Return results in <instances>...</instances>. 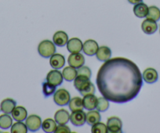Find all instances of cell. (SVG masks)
I'll return each mask as SVG.
<instances>
[{
    "label": "cell",
    "instance_id": "1",
    "mask_svg": "<svg viewBox=\"0 0 160 133\" xmlns=\"http://www.w3.org/2000/svg\"><path fill=\"white\" fill-rule=\"evenodd\" d=\"M96 82L104 97L113 103H124L137 97L143 85V77L133 61L115 57L102 64Z\"/></svg>",
    "mask_w": 160,
    "mask_h": 133
},
{
    "label": "cell",
    "instance_id": "2",
    "mask_svg": "<svg viewBox=\"0 0 160 133\" xmlns=\"http://www.w3.org/2000/svg\"><path fill=\"white\" fill-rule=\"evenodd\" d=\"M74 86L83 96L93 94L95 92L94 85L86 76L77 75L74 80Z\"/></svg>",
    "mask_w": 160,
    "mask_h": 133
},
{
    "label": "cell",
    "instance_id": "3",
    "mask_svg": "<svg viewBox=\"0 0 160 133\" xmlns=\"http://www.w3.org/2000/svg\"><path fill=\"white\" fill-rule=\"evenodd\" d=\"M38 52L41 56L44 58L50 57L56 52L55 44L50 40H44L38 45Z\"/></svg>",
    "mask_w": 160,
    "mask_h": 133
},
{
    "label": "cell",
    "instance_id": "4",
    "mask_svg": "<svg viewBox=\"0 0 160 133\" xmlns=\"http://www.w3.org/2000/svg\"><path fill=\"white\" fill-rule=\"evenodd\" d=\"M70 99V93L64 88H60L54 93L53 101L58 106H65L68 104Z\"/></svg>",
    "mask_w": 160,
    "mask_h": 133
},
{
    "label": "cell",
    "instance_id": "5",
    "mask_svg": "<svg viewBox=\"0 0 160 133\" xmlns=\"http://www.w3.org/2000/svg\"><path fill=\"white\" fill-rule=\"evenodd\" d=\"M25 125L31 131H36L42 127V120L39 116L32 114L26 118Z\"/></svg>",
    "mask_w": 160,
    "mask_h": 133
},
{
    "label": "cell",
    "instance_id": "6",
    "mask_svg": "<svg viewBox=\"0 0 160 133\" xmlns=\"http://www.w3.org/2000/svg\"><path fill=\"white\" fill-rule=\"evenodd\" d=\"M122 121L118 117H111L107 121L108 131L112 133L122 132Z\"/></svg>",
    "mask_w": 160,
    "mask_h": 133
},
{
    "label": "cell",
    "instance_id": "7",
    "mask_svg": "<svg viewBox=\"0 0 160 133\" xmlns=\"http://www.w3.org/2000/svg\"><path fill=\"white\" fill-rule=\"evenodd\" d=\"M68 62L71 67L78 69V68H81L82 66H83L84 63H85V58H84L83 55L79 53H72L68 56Z\"/></svg>",
    "mask_w": 160,
    "mask_h": 133
},
{
    "label": "cell",
    "instance_id": "8",
    "mask_svg": "<svg viewBox=\"0 0 160 133\" xmlns=\"http://www.w3.org/2000/svg\"><path fill=\"white\" fill-rule=\"evenodd\" d=\"M70 121L75 126H82L86 123V113L82 110L72 111L70 115Z\"/></svg>",
    "mask_w": 160,
    "mask_h": 133
},
{
    "label": "cell",
    "instance_id": "9",
    "mask_svg": "<svg viewBox=\"0 0 160 133\" xmlns=\"http://www.w3.org/2000/svg\"><path fill=\"white\" fill-rule=\"evenodd\" d=\"M64 78H63L62 73L61 71H58V69L52 70L48 73L47 76V81L52 85L55 86H58L62 84Z\"/></svg>",
    "mask_w": 160,
    "mask_h": 133
},
{
    "label": "cell",
    "instance_id": "10",
    "mask_svg": "<svg viewBox=\"0 0 160 133\" xmlns=\"http://www.w3.org/2000/svg\"><path fill=\"white\" fill-rule=\"evenodd\" d=\"M82 42L78 38H72L70 40L68 41L67 50L71 53H80L82 50Z\"/></svg>",
    "mask_w": 160,
    "mask_h": 133
},
{
    "label": "cell",
    "instance_id": "11",
    "mask_svg": "<svg viewBox=\"0 0 160 133\" xmlns=\"http://www.w3.org/2000/svg\"><path fill=\"white\" fill-rule=\"evenodd\" d=\"M98 50V44L96 41L89 39L87 40L82 45V50L84 53L88 56H93L96 55L97 51Z\"/></svg>",
    "mask_w": 160,
    "mask_h": 133
},
{
    "label": "cell",
    "instance_id": "12",
    "mask_svg": "<svg viewBox=\"0 0 160 133\" xmlns=\"http://www.w3.org/2000/svg\"><path fill=\"white\" fill-rule=\"evenodd\" d=\"M141 28L145 34L152 35L156 31L157 29H158V25H157L156 21L147 18L142 22Z\"/></svg>",
    "mask_w": 160,
    "mask_h": 133
},
{
    "label": "cell",
    "instance_id": "13",
    "mask_svg": "<svg viewBox=\"0 0 160 133\" xmlns=\"http://www.w3.org/2000/svg\"><path fill=\"white\" fill-rule=\"evenodd\" d=\"M50 64L54 69H61L65 64V58L60 53H54L50 56Z\"/></svg>",
    "mask_w": 160,
    "mask_h": 133
},
{
    "label": "cell",
    "instance_id": "14",
    "mask_svg": "<svg viewBox=\"0 0 160 133\" xmlns=\"http://www.w3.org/2000/svg\"><path fill=\"white\" fill-rule=\"evenodd\" d=\"M53 43L56 45H58V46H64V45L68 43V35L66 34L64 31H57L56 33L53 35Z\"/></svg>",
    "mask_w": 160,
    "mask_h": 133
},
{
    "label": "cell",
    "instance_id": "15",
    "mask_svg": "<svg viewBox=\"0 0 160 133\" xmlns=\"http://www.w3.org/2000/svg\"><path fill=\"white\" fill-rule=\"evenodd\" d=\"M16 104L17 103L15 100H13V99H10V98H7V99H3L1 102L0 110L5 114H11L12 111H13V109L16 107Z\"/></svg>",
    "mask_w": 160,
    "mask_h": 133
},
{
    "label": "cell",
    "instance_id": "16",
    "mask_svg": "<svg viewBox=\"0 0 160 133\" xmlns=\"http://www.w3.org/2000/svg\"><path fill=\"white\" fill-rule=\"evenodd\" d=\"M97 103H98V98L93 94L85 96L82 99L83 107L88 111L94 110L97 107Z\"/></svg>",
    "mask_w": 160,
    "mask_h": 133
},
{
    "label": "cell",
    "instance_id": "17",
    "mask_svg": "<svg viewBox=\"0 0 160 133\" xmlns=\"http://www.w3.org/2000/svg\"><path fill=\"white\" fill-rule=\"evenodd\" d=\"M143 79L147 83L152 84L158 80V73L154 68H147L143 72Z\"/></svg>",
    "mask_w": 160,
    "mask_h": 133
},
{
    "label": "cell",
    "instance_id": "18",
    "mask_svg": "<svg viewBox=\"0 0 160 133\" xmlns=\"http://www.w3.org/2000/svg\"><path fill=\"white\" fill-rule=\"evenodd\" d=\"M55 121L59 125H66L70 120V114L66 110H58L54 115Z\"/></svg>",
    "mask_w": 160,
    "mask_h": 133
},
{
    "label": "cell",
    "instance_id": "19",
    "mask_svg": "<svg viewBox=\"0 0 160 133\" xmlns=\"http://www.w3.org/2000/svg\"><path fill=\"white\" fill-rule=\"evenodd\" d=\"M12 117L17 121H22L27 118L28 112L24 107L18 106L15 107L13 111H12Z\"/></svg>",
    "mask_w": 160,
    "mask_h": 133
},
{
    "label": "cell",
    "instance_id": "20",
    "mask_svg": "<svg viewBox=\"0 0 160 133\" xmlns=\"http://www.w3.org/2000/svg\"><path fill=\"white\" fill-rule=\"evenodd\" d=\"M97 58L101 61H107L110 59L112 56V51L108 46H101L98 47V50L96 53Z\"/></svg>",
    "mask_w": 160,
    "mask_h": 133
},
{
    "label": "cell",
    "instance_id": "21",
    "mask_svg": "<svg viewBox=\"0 0 160 133\" xmlns=\"http://www.w3.org/2000/svg\"><path fill=\"white\" fill-rule=\"evenodd\" d=\"M148 12V7L142 2L136 4L133 7V13L135 16L139 18L146 17Z\"/></svg>",
    "mask_w": 160,
    "mask_h": 133
},
{
    "label": "cell",
    "instance_id": "22",
    "mask_svg": "<svg viewBox=\"0 0 160 133\" xmlns=\"http://www.w3.org/2000/svg\"><path fill=\"white\" fill-rule=\"evenodd\" d=\"M101 114L98 111H90L86 114V121L88 125H93L101 121Z\"/></svg>",
    "mask_w": 160,
    "mask_h": 133
},
{
    "label": "cell",
    "instance_id": "23",
    "mask_svg": "<svg viewBox=\"0 0 160 133\" xmlns=\"http://www.w3.org/2000/svg\"><path fill=\"white\" fill-rule=\"evenodd\" d=\"M62 75L64 79H65L68 82H72V81L75 80V78L77 76V71L75 70V68L72 67H67V68H64L62 71Z\"/></svg>",
    "mask_w": 160,
    "mask_h": 133
},
{
    "label": "cell",
    "instance_id": "24",
    "mask_svg": "<svg viewBox=\"0 0 160 133\" xmlns=\"http://www.w3.org/2000/svg\"><path fill=\"white\" fill-rule=\"evenodd\" d=\"M69 109L72 111H79V110L83 109V104H82V99L81 98L74 97L72 99H70V101L68 103Z\"/></svg>",
    "mask_w": 160,
    "mask_h": 133
},
{
    "label": "cell",
    "instance_id": "25",
    "mask_svg": "<svg viewBox=\"0 0 160 133\" xmlns=\"http://www.w3.org/2000/svg\"><path fill=\"white\" fill-rule=\"evenodd\" d=\"M57 122L51 118H47L42 123V128L45 132H54L57 128Z\"/></svg>",
    "mask_w": 160,
    "mask_h": 133
},
{
    "label": "cell",
    "instance_id": "26",
    "mask_svg": "<svg viewBox=\"0 0 160 133\" xmlns=\"http://www.w3.org/2000/svg\"><path fill=\"white\" fill-rule=\"evenodd\" d=\"M13 125V119L8 114L0 115V128L2 129H8Z\"/></svg>",
    "mask_w": 160,
    "mask_h": 133
},
{
    "label": "cell",
    "instance_id": "27",
    "mask_svg": "<svg viewBox=\"0 0 160 133\" xmlns=\"http://www.w3.org/2000/svg\"><path fill=\"white\" fill-rule=\"evenodd\" d=\"M146 17L148 19L158 21L160 19V10L157 7H155V6H152V7H148V12Z\"/></svg>",
    "mask_w": 160,
    "mask_h": 133
},
{
    "label": "cell",
    "instance_id": "28",
    "mask_svg": "<svg viewBox=\"0 0 160 133\" xmlns=\"http://www.w3.org/2000/svg\"><path fill=\"white\" fill-rule=\"evenodd\" d=\"M28 128L25 124L21 121H17L11 126V132L12 133H27Z\"/></svg>",
    "mask_w": 160,
    "mask_h": 133
},
{
    "label": "cell",
    "instance_id": "29",
    "mask_svg": "<svg viewBox=\"0 0 160 133\" xmlns=\"http://www.w3.org/2000/svg\"><path fill=\"white\" fill-rule=\"evenodd\" d=\"M55 92H56V86L55 85H52L51 83L48 82H43V84H42V93L46 97L51 96Z\"/></svg>",
    "mask_w": 160,
    "mask_h": 133
},
{
    "label": "cell",
    "instance_id": "30",
    "mask_svg": "<svg viewBox=\"0 0 160 133\" xmlns=\"http://www.w3.org/2000/svg\"><path fill=\"white\" fill-rule=\"evenodd\" d=\"M109 107V102L108 99H106L105 97H101L98 99V103H97V110L98 111L104 112L106 111Z\"/></svg>",
    "mask_w": 160,
    "mask_h": 133
},
{
    "label": "cell",
    "instance_id": "31",
    "mask_svg": "<svg viewBox=\"0 0 160 133\" xmlns=\"http://www.w3.org/2000/svg\"><path fill=\"white\" fill-rule=\"evenodd\" d=\"M91 131L93 133H107L108 131L107 125H105V124L102 123V122L99 121L92 125Z\"/></svg>",
    "mask_w": 160,
    "mask_h": 133
},
{
    "label": "cell",
    "instance_id": "32",
    "mask_svg": "<svg viewBox=\"0 0 160 133\" xmlns=\"http://www.w3.org/2000/svg\"><path fill=\"white\" fill-rule=\"evenodd\" d=\"M77 75H82L90 78L91 77V70L87 66H82L77 70Z\"/></svg>",
    "mask_w": 160,
    "mask_h": 133
},
{
    "label": "cell",
    "instance_id": "33",
    "mask_svg": "<svg viewBox=\"0 0 160 133\" xmlns=\"http://www.w3.org/2000/svg\"><path fill=\"white\" fill-rule=\"evenodd\" d=\"M54 132L56 133H67V132H71V130L69 128V127L66 126L65 125H59V126L57 127L56 130H55Z\"/></svg>",
    "mask_w": 160,
    "mask_h": 133
},
{
    "label": "cell",
    "instance_id": "34",
    "mask_svg": "<svg viewBox=\"0 0 160 133\" xmlns=\"http://www.w3.org/2000/svg\"><path fill=\"white\" fill-rule=\"evenodd\" d=\"M143 0H128V2H130V3L134 4V5H136V4L138 3H140V2H141Z\"/></svg>",
    "mask_w": 160,
    "mask_h": 133
},
{
    "label": "cell",
    "instance_id": "35",
    "mask_svg": "<svg viewBox=\"0 0 160 133\" xmlns=\"http://www.w3.org/2000/svg\"><path fill=\"white\" fill-rule=\"evenodd\" d=\"M159 31H160V29H159Z\"/></svg>",
    "mask_w": 160,
    "mask_h": 133
}]
</instances>
